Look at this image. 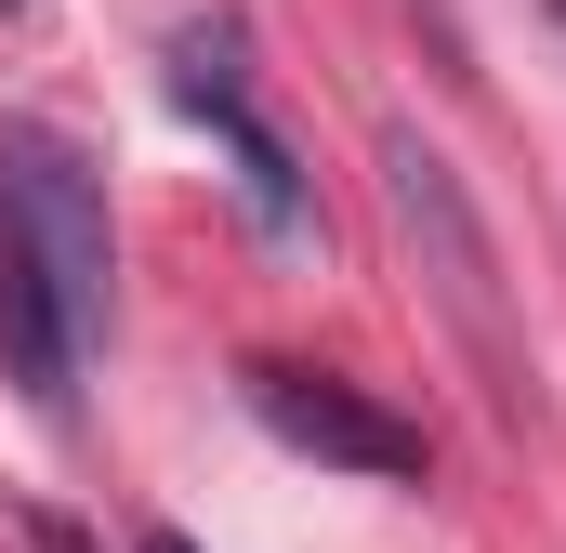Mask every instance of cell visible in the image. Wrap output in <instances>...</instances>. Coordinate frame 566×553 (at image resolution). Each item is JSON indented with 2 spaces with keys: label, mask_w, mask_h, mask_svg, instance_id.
Instances as JSON below:
<instances>
[{
  "label": "cell",
  "mask_w": 566,
  "mask_h": 553,
  "mask_svg": "<svg viewBox=\"0 0 566 553\" xmlns=\"http://www.w3.org/2000/svg\"><path fill=\"white\" fill-rule=\"evenodd\" d=\"M382 198H396V225H409V264H422L434 316H448V343L474 356V383H488V409L527 421L541 396V369H527V330H514V290H501V238L474 225V198H461V171L434 158L409 119L382 133Z\"/></svg>",
  "instance_id": "1"
},
{
  "label": "cell",
  "mask_w": 566,
  "mask_h": 553,
  "mask_svg": "<svg viewBox=\"0 0 566 553\" xmlns=\"http://www.w3.org/2000/svg\"><path fill=\"white\" fill-rule=\"evenodd\" d=\"M0 238L53 276V303L80 316V343H106L119 316V238H106V171L53 119H0Z\"/></svg>",
  "instance_id": "2"
},
{
  "label": "cell",
  "mask_w": 566,
  "mask_h": 553,
  "mask_svg": "<svg viewBox=\"0 0 566 553\" xmlns=\"http://www.w3.org/2000/svg\"><path fill=\"white\" fill-rule=\"evenodd\" d=\"M171 106H185L198 133L238 158V198H251V225H264L277 251H303V238H316V198H303V171H290L277 119L251 106V66H238V27H224V13L171 27Z\"/></svg>",
  "instance_id": "3"
},
{
  "label": "cell",
  "mask_w": 566,
  "mask_h": 553,
  "mask_svg": "<svg viewBox=\"0 0 566 553\" xmlns=\"http://www.w3.org/2000/svg\"><path fill=\"white\" fill-rule=\"evenodd\" d=\"M251 421L303 448V461H343V474H382V488H422V421H396L382 396H356L343 369H290L251 356Z\"/></svg>",
  "instance_id": "4"
},
{
  "label": "cell",
  "mask_w": 566,
  "mask_h": 553,
  "mask_svg": "<svg viewBox=\"0 0 566 553\" xmlns=\"http://www.w3.org/2000/svg\"><path fill=\"white\" fill-rule=\"evenodd\" d=\"M80 356H93V343H80V316L53 303V276L0 238V369L27 383V409H40V421L80 409Z\"/></svg>",
  "instance_id": "5"
},
{
  "label": "cell",
  "mask_w": 566,
  "mask_h": 553,
  "mask_svg": "<svg viewBox=\"0 0 566 553\" xmlns=\"http://www.w3.org/2000/svg\"><path fill=\"white\" fill-rule=\"evenodd\" d=\"M422 27H434V66H448V80H474V53H461V13H448V0H422Z\"/></svg>",
  "instance_id": "6"
},
{
  "label": "cell",
  "mask_w": 566,
  "mask_h": 553,
  "mask_svg": "<svg viewBox=\"0 0 566 553\" xmlns=\"http://www.w3.org/2000/svg\"><path fill=\"white\" fill-rule=\"evenodd\" d=\"M541 13H554V27H566V0H541Z\"/></svg>",
  "instance_id": "7"
},
{
  "label": "cell",
  "mask_w": 566,
  "mask_h": 553,
  "mask_svg": "<svg viewBox=\"0 0 566 553\" xmlns=\"http://www.w3.org/2000/svg\"><path fill=\"white\" fill-rule=\"evenodd\" d=\"M145 553H185V541H145Z\"/></svg>",
  "instance_id": "8"
},
{
  "label": "cell",
  "mask_w": 566,
  "mask_h": 553,
  "mask_svg": "<svg viewBox=\"0 0 566 553\" xmlns=\"http://www.w3.org/2000/svg\"><path fill=\"white\" fill-rule=\"evenodd\" d=\"M0 13H13V0H0Z\"/></svg>",
  "instance_id": "9"
}]
</instances>
